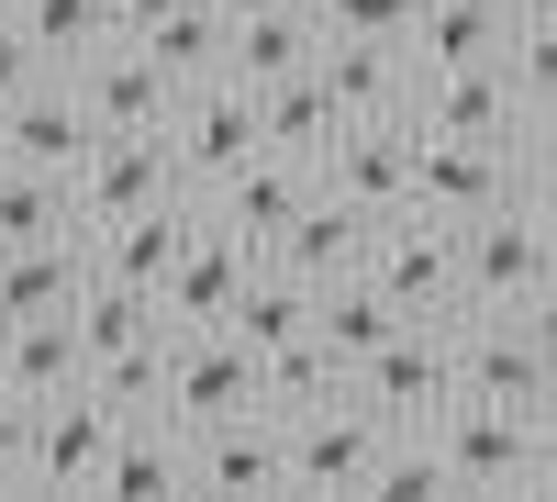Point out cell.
Instances as JSON below:
<instances>
[{"label":"cell","instance_id":"obj_32","mask_svg":"<svg viewBox=\"0 0 557 502\" xmlns=\"http://www.w3.org/2000/svg\"><path fill=\"white\" fill-rule=\"evenodd\" d=\"M268 157H290V168H323L335 157V134H346V112L323 101V78H290V89H268Z\"/></svg>","mask_w":557,"mask_h":502},{"label":"cell","instance_id":"obj_10","mask_svg":"<svg viewBox=\"0 0 557 502\" xmlns=\"http://www.w3.org/2000/svg\"><path fill=\"white\" fill-rule=\"evenodd\" d=\"M401 123L446 134V146H513L524 134V89H513V68H435V78H412Z\"/></svg>","mask_w":557,"mask_h":502},{"label":"cell","instance_id":"obj_41","mask_svg":"<svg viewBox=\"0 0 557 502\" xmlns=\"http://www.w3.org/2000/svg\"><path fill=\"white\" fill-rule=\"evenodd\" d=\"M23 458H34V402L0 391V480H23Z\"/></svg>","mask_w":557,"mask_h":502},{"label":"cell","instance_id":"obj_7","mask_svg":"<svg viewBox=\"0 0 557 502\" xmlns=\"http://www.w3.org/2000/svg\"><path fill=\"white\" fill-rule=\"evenodd\" d=\"M112 446H123V414L101 391H57V402H34V458H23V480L45 491V502H89L101 491V469H112Z\"/></svg>","mask_w":557,"mask_h":502},{"label":"cell","instance_id":"obj_13","mask_svg":"<svg viewBox=\"0 0 557 502\" xmlns=\"http://www.w3.org/2000/svg\"><path fill=\"white\" fill-rule=\"evenodd\" d=\"M257 268H268V257H257V246H235V235H212V212H201V246L168 268L157 325H168V335H223V325H235V302L257 291Z\"/></svg>","mask_w":557,"mask_h":502},{"label":"cell","instance_id":"obj_27","mask_svg":"<svg viewBox=\"0 0 557 502\" xmlns=\"http://www.w3.org/2000/svg\"><path fill=\"white\" fill-rule=\"evenodd\" d=\"M178 491H190V436L178 425H123V446H112L89 502H178Z\"/></svg>","mask_w":557,"mask_h":502},{"label":"cell","instance_id":"obj_47","mask_svg":"<svg viewBox=\"0 0 557 502\" xmlns=\"http://www.w3.org/2000/svg\"><path fill=\"white\" fill-rule=\"evenodd\" d=\"M480 12H502V23H524V12H546V0H480Z\"/></svg>","mask_w":557,"mask_h":502},{"label":"cell","instance_id":"obj_18","mask_svg":"<svg viewBox=\"0 0 557 502\" xmlns=\"http://www.w3.org/2000/svg\"><path fill=\"white\" fill-rule=\"evenodd\" d=\"M368 235H380V223H368L357 201L312 191V201H301V223L268 246V268H278V280H301V291H335V280H357V268H368Z\"/></svg>","mask_w":557,"mask_h":502},{"label":"cell","instance_id":"obj_11","mask_svg":"<svg viewBox=\"0 0 557 502\" xmlns=\"http://www.w3.org/2000/svg\"><path fill=\"white\" fill-rule=\"evenodd\" d=\"M67 201H78V235H101V223H134V212L190 201V191H178V168H168V134H101L89 168L67 179Z\"/></svg>","mask_w":557,"mask_h":502},{"label":"cell","instance_id":"obj_33","mask_svg":"<svg viewBox=\"0 0 557 502\" xmlns=\"http://www.w3.org/2000/svg\"><path fill=\"white\" fill-rule=\"evenodd\" d=\"M223 335H235L246 357H278V346H301V335H312V291H301V280H278V268H257V291L235 302V325H223Z\"/></svg>","mask_w":557,"mask_h":502},{"label":"cell","instance_id":"obj_34","mask_svg":"<svg viewBox=\"0 0 557 502\" xmlns=\"http://www.w3.org/2000/svg\"><path fill=\"white\" fill-rule=\"evenodd\" d=\"M45 235H78V201H67V179L0 168V246H45Z\"/></svg>","mask_w":557,"mask_h":502},{"label":"cell","instance_id":"obj_17","mask_svg":"<svg viewBox=\"0 0 557 502\" xmlns=\"http://www.w3.org/2000/svg\"><path fill=\"white\" fill-rule=\"evenodd\" d=\"M335 201H357L368 223H391V212H412V123H346L335 134V157L312 168Z\"/></svg>","mask_w":557,"mask_h":502},{"label":"cell","instance_id":"obj_30","mask_svg":"<svg viewBox=\"0 0 557 502\" xmlns=\"http://www.w3.org/2000/svg\"><path fill=\"white\" fill-rule=\"evenodd\" d=\"M257 402H268V425H301V414H323V402H357V380H346L335 357L301 335V346L257 357Z\"/></svg>","mask_w":557,"mask_h":502},{"label":"cell","instance_id":"obj_39","mask_svg":"<svg viewBox=\"0 0 557 502\" xmlns=\"http://www.w3.org/2000/svg\"><path fill=\"white\" fill-rule=\"evenodd\" d=\"M45 78H57V68H45V57H34V45H23L12 23H0V112H23V101H34V89H45Z\"/></svg>","mask_w":557,"mask_h":502},{"label":"cell","instance_id":"obj_35","mask_svg":"<svg viewBox=\"0 0 557 502\" xmlns=\"http://www.w3.org/2000/svg\"><path fill=\"white\" fill-rule=\"evenodd\" d=\"M357 502H469L446 480V458H435V436H391L380 446V469H368V491Z\"/></svg>","mask_w":557,"mask_h":502},{"label":"cell","instance_id":"obj_3","mask_svg":"<svg viewBox=\"0 0 557 502\" xmlns=\"http://www.w3.org/2000/svg\"><path fill=\"white\" fill-rule=\"evenodd\" d=\"M502 201H524V157L513 146H446V134H412V212L469 235Z\"/></svg>","mask_w":557,"mask_h":502},{"label":"cell","instance_id":"obj_12","mask_svg":"<svg viewBox=\"0 0 557 502\" xmlns=\"http://www.w3.org/2000/svg\"><path fill=\"white\" fill-rule=\"evenodd\" d=\"M235 414H268L257 402V357L235 335H168V425L201 436V425H235Z\"/></svg>","mask_w":557,"mask_h":502},{"label":"cell","instance_id":"obj_9","mask_svg":"<svg viewBox=\"0 0 557 502\" xmlns=\"http://www.w3.org/2000/svg\"><path fill=\"white\" fill-rule=\"evenodd\" d=\"M278 436H290V502H357L368 469H380V446H391V425L368 402H323V414L278 425Z\"/></svg>","mask_w":557,"mask_h":502},{"label":"cell","instance_id":"obj_42","mask_svg":"<svg viewBox=\"0 0 557 502\" xmlns=\"http://www.w3.org/2000/svg\"><path fill=\"white\" fill-rule=\"evenodd\" d=\"M524 436H535V502H557V402H546Z\"/></svg>","mask_w":557,"mask_h":502},{"label":"cell","instance_id":"obj_2","mask_svg":"<svg viewBox=\"0 0 557 502\" xmlns=\"http://www.w3.org/2000/svg\"><path fill=\"white\" fill-rule=\"evenodd\" d=\"M457 402H491V414H546L557 402V357L513 325V313H457Z\"/></svg>","mask_w":557,"mask_h":502},{"label":"cell","instance_id":"obj_22","mask_svg":"<svg viewBox=\"0 0 557 502\" xmlns=\"http://www.w3.org/2000/svg\"><path fill=\"white\" fill-rule=\"evenodd\" d=\"M78 101H89L101 134H168L178 123V89L146 68V45H101V57L78 68Z\"/></svg>","mask_w":557,"mask_h":502},{"label":"cell","instance_id":"obj_1","mask_svg":"<svg viewBox=\"0 0 557 502\" xmlns=\"http://www.w3.org/2000/svg\"><path fill=\"white\" fill-rule=\"evenodd\" d=\"M368 291H380L401 325H457V235L446 223H424V212H391L380 235H368V268H357Z\"/></svg>","mask_w":557,"mask_h":502},{"label":"cell","instance_id":"obj_16","mask_svg":"<svg viewBox=\"0 0 557 502\" xmlns=\"http://www.w3.org/2000/svg\"><path fill=\"white\" fill-rule=\"evenodd\" d=\"M89 146H101V123H89L78 78H45L23 112H0V168H34V179H78Z\"/></svg>","mask_w":557,"mask_h":502},{"label":"cell","instance_id":"obj_25","mask_svg":"<svg viewBox=\"0 0 557 502\" xmlns=\"http://www.w3.org/2000/svg\"><path fill=\"white\" fill-rule=\"evenodd\" d=\"M323 101H335L346 123H401V101H412V68L391 57V45H323Z\"/></svg>","mask_w":557,"mask_h":502},{"label":"cell","instance_id":"obj_48","mask_svg":"<svg viewBox=\"0 0 557 502\" xmlns=\"http://www.w3.org/2000/svg\"><path fill=\"white\" fill-rule=\"evenodd\" d=\"M0 502H45V491H34V480H0Z\"/></svg>","mask_w":557,"mask_h":502},{"label":"cell","instance_id":"obj_43","mask_svg":"<svg viewBox=\"0 0 557 502\" xmlns=\"http://www.w3.org/2000/svg\"><path fill=\"white\" fill-rule=\"evenodd\" d=\"M168 12H190V0H112V34H123V45H134V34H157V23H168Z\"/></svg>","mask_w":557,"mask_h":502},{"label":"cell","instance_id":"obj_45","mask_svg":"<svg viewBox=\"0 0 557 502\" xmlns=\"http://www.w3.org/2000/svg\"><path fill=\"white\" fill-rule=\"evenodd\" d=\"M535 201V223H546V257H557V191H524Z\"/></svg>","mask_w":557,"mask_h":502},{"label":"cell","instance_id":"obj_49","mask_svg":"<svg viewBox=\"0 0 557 502\" xmlns=\"http://www.w3.org/2000/svg\"><path fill=\"white\" fill-rule=\"evenodd\" d=\"M178 502H212V491H178Z\"/></svg>","mask_w":557,"mask_h":502},{"label":"cell","instance_id":"obj_4","mask_svg":"<svg viewBox=\"0 0 557 502\" xmlns=\"http://www.w3.org/2000/svg\"><path fill=\"white\" fill-rule=\"evenodd\" d=\"M268 157V112L246 101L235 78H212V89H190L178 101V123H168V168H178V191L190 201H212L235 168H257Z\"/></svg>","mask_w":557,"mask_h":502},{"label":"cell","instance_id":"obj_31","mask_svg":"<svg viewBox=\"0 0 557 502\" xmlns=\"http://www.w3.org/2000/svg\"><path fill=\"white\" fill-rule=\"evenodd\" d=\"M67 325H78V357H89V369H112V357H134V346L168 335L157 302H146V291H112V280H89V302L67 313Z\"/></svg>","mask_w":557,"mask_h":502},{"label":"cell","instance_id":"obj_46","mask_svg":"<svg viewBox=\"0 0 557 502\" xmlns=\"http://www.w3.org/2000/svg\"><path fill=\"white\" fill-rule=\"evenodd\" d=\"M223 12H312V0H223Z\"/></svg>","mask_w":557,"mask_h":502},{"label":"cell","instance_id":"obj_40","mask_svg":"<svg viewBox=\"0 0 557 502\" xmlns=\"http://www.w3.org/2000/svg\"><path fill=\"white\" fill-rule=\"evenodd\" d=\"M513 157H524V191H557V101H546V112H524Z\"/></svg>","mask_w":557,"mask_h":502},{"label":"cell","instance_id":"obj_23","mask_svg":"<svg viewBox=\"0 0 557 502\" xmlns=\"http://www.w3.org/2000/svg\"><path fill=\"white\" fill-rule=\"evenodd\" d=\"M146 45V68L178 89V101H190V89H212L223 78V45H235V12H223V0H190V12H168L157 34H134Z\"/></svg>","mask_w":557,"mask_h":502},{"label":"cell","instance_id":"obj_5","mask_svg":"<svg viewBox=\"0 0 557 502\" xmlns=\"http://www.w3.org/2000/svg\"><path fill=\"white\" fill-rule=\"evenodd\" d=\"M546 280H557V257H546L535 201H502L491 223L457 235V302H469V313H524Z\"/></svg>","mask_w":557,"mask_h":502},{"label":"cell","instance_id":"obj_44","mask_svg":"<svg viewBox=\"0 0 557 502\" xmlns=\"http://www.w3.org/2000/svg\"><path fill=\"white\" fill-rule=\"evenodd\" d=\"M513 325H524V335H535V346H546V357H557V280H546V291H535V302H524V313H513Z\"/></svg>","mask_w":557,"mask_h":502},{"label":"cell","instance_id":"obj_21","mask_svg":"<svg viewBox=\"0 0 557 502\" xmlns=\"http://www.w3.org/2000/svg\"><path fill=\"white\" fill-rule=\"evenodd\" d=\"M89 302V246L45 235V246H0V325H57Z\"/></svg>","mask_w":557,"mask_h":502},{"label":"cell","instance_id":"obj_8","mask_svg":"<svg viewBox=\"0 0 557 502\" xmlns=\"http://www.w3.org/2000/svg\"><path fill=\"white\" fill-rule=\"evenodd\" d=\"M357 402H368L391 436H424L446 402H457V325H412L401 346H380V357L357 369Z\"/></svg>","mask_w":557,"mask_h":502},{"label":"cell","instance_id":"obj_28","mask_svg":"<svg viewBox=\"0 0 557 502\" xmlns=\"http://www.w3.org/2000/svg\"><path fill=\"white\" fill-rule=\"evenodd\" d=\"M12 34H23L57 78H78L101 45H123V34H112V0H12Z\"/></svg>","mask_w":557,"mask_h":502},{"label":"cell","instance_id":"obj_37","mask_svg":"<svg viewBox=\"0 0 557 502\" xmlns=\"http://www.w3.org/2000/svg\"><path fill=\"white\" fill-rule=\"evenodd\" d=\"M89 391H101L123 425H168V335L134 346V357H112V369H89Z\"/></svg>","mask_w":557,"mask_h":502},{"label":"cell","instance_id":"obj_14","mask_svg":"<svg viewBox=\"0 0 557 502\" xmlns=\"http://www.w3.org/2000/svg\"><path fill=\"white\" fill-rule=\"evenodd\" d=\"M190 491H212V502H290V436L268 414L201 425L190 436Z\"/></svg>","mask_w":557,"mask_h":502},{"label":"cell","instance_id":"obj_20","mask_svg":"<svg viewBox=\"0 0 557 502\" xmlns=\"http://www.w3.org/2000/svg\"><path fill=\"white\" fill-rule=\"evenodd\" d=\"M323 68V23L312 12H235V45H223V78L246 89V101H268V89H290Z\"/></svg>","mask_w":557,"mask_h":502},{"label":"cell","instance_id":"obj_29","mask_svg":"<svg viewBox=\"0 0 557 502\" xmlns=\"http://www.w3.org/2000/svg\"><path fill=\"white\" fill-rule=\"evenodd\" d=\"M502 45H513L502 12H480V0H424V23H412V78H435V68H502Z\"/></svg>","mask_w":557,"mask_h":502},{"label":"cell","instance_id":"obj_19","mask_svg":"<svg viewBox=\"0 0 557 502\" xmlns=\"http://www.w3.org/2000/svg\"><path fill=\"white\" fill-rule=\"evenodd\" d=\"M323 191V179L312 168H290V157H257V168H235V179H223V191L201 201L212 212V235H235V246H278V235H290V223H301V201Z\"/></svg>","mask_w":557,"mask_h":502},{"label":"cell","instance_id":"obj_6","mask_svg":"<svg viewBox=\"0 0 557 502\" xmlns=\"http://www.w3.org/2000/svg\"><path fill=\"white\" fill-rule=\"evenodd\" d=\"M424 436H435L446 480L469 491V502H535V436H524V414H491V402H446Z\"/></svg>","mask_w":557,"mask_h":502},{"label":"cell","instance_id":"obj_36","mask_svg":"<svg viewBox=\"0 0 557 502\" xmlns=\"http://www.w3.org/2000/svg\"><path fill=\"white\" fill-rule=\"evenodd\" d=\"M323 45H391V57L412 68V23H424V0H312Z\"/></svg>","mask_w":557,"mask_h":502},{"label":"cell","instance_id":"obj_15","mask_svg":"<svg viewBox=\"0 0 557 502\" xmlns=\"http://www.w3.org/2000/svg\"><path fill=\"white\" fill-rule=\"evenodd\" d=\"M89 246V280H112V291H168V268L201 246V201H157V212H134V223H101V235H78Z\"/></svg>","mask_w":557,"mask_h":502},{"label":"cell","instance_id":"obj_50","mask_svg":"<svg viewBox=\"0 0 557 502\" xmlns=\"http://www.w3.org/2000/svg\"><path fill=\"white\" fill-rule=\"evenodd\" d=\"M0 23H12V0H0Z\"/></svg>","mask_w":557,"mask_h":502},{"label":"cell","instance_id":"obj_26","mask_svg":"<svg viewBox=\"0 0 557 502\" xmlns=\"http://www.w3.org/2000/svg\"><path fill=\"white\" fill-rule=\"evenodd\" d=\"M0 391L23 402H57V391H89V357H78V325H0Z\"/></svg>","mask_w":557,"mask_h":502},{"label":"cell","instance_id":"obj_24","mask_svg":"<svg viewBox=\"0 0 557 502\" xmlns=\"http://www.w3.org/2000/svg\"><path fill=\"white\" fill-rule=\"evenodd\" d=\"M401 335H412V325H401V313H391L380 291H368V280H335V291H312V346L335 357L346 380H357L380 346H401Z\"/></svg>","mask_w":557,"mask_h":502},{"label":"cell","instance_id":"obj_38","mask_svg":"<svg viewBox=\"0 0 557 502\" xmlns=\"http://www.w3.org/2000/svg\"><path fill=\"white\" fill-rule=\"evenodd\" d=\"M502 68H513L524 112H546V101H557V0H546V12H524V23H513V45H502Z\"/></svg>","mask_w":557,"mask_h":502}]
</instances>
